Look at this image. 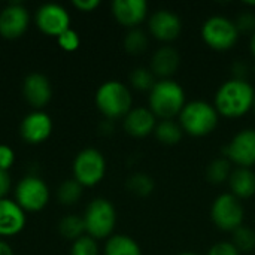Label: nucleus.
I'll list each match as a JSON object with an SVG mask.
<instances>
[{"label":"nucleus","instance_id":"1","mask_svg":"<svg viewBox=\"0 0 255 255\" xmlns=\"http://www.w3.org/2000/svg\"><path fill=\"white\" fill-rule=\"evenodd\" d=\"M255 90L247 79L232 78L220 85L215 93L214 106L217 112L227 118H239L254 106Z\"/></svg>","mask_w":255,"mask_h":255},{"label":"nucleus","instance_id":"2","mask_svg":"<svg viewBox=\"0 0 255 255\" xmlns=\"http://www.w3.org/2000/svg\"><path fill=\"white\" fill-rule=\"evenodd\" d=\"M185 105V91L173 79H157L148 96V108L160 120H173Z\"/></svg>","mask_w":255,"mask_h":255},{"label":"nucleus","instance_id":"3","mask_svg":"<svg viewBox=\"0 0 255 255\" xmlns=\"http://www.w3.org/2000/svg\"><path fill=\"white\" fill-rule=\"evenodd\" d=\"M218 121L220 114L217 112L215 106L205 100L188 102L178 115V123L182 127L184 133L194 137L211 134L217 128Z\"/></svg>","mask_w":255,"mask_h":255},{"label":"nucleus","instance_id":"4","mask_svg":"<svg viewBox=\"0 0 255 255\" xmlns=\"http://www.w3.org/2000/svg\"><path fill=\"white\" fill-rule=\"evenodd\" d=\"M133 105L128 87L120 81H106L96 91V106L108 120L124 118Z\"/></svg>","mask_w":255,"mask_h":255},{"label":"nucleus","instance_id":"5","mask_svg":"<svg viewBox=\"0 0 255 255\" xmlns=\"http://www.w3.org/2000/svg\"><path fill=\"white\" fill-rule=\"evenodd\" d=\"M82 218L85 224V233L90 238L96 241L109 239L117 224V211L112 202L97 197L88 203Z\"/></svg>","mask_w":255,"mask_h":255},{"label":"nucleus","instance_id":"6","mask_svg":"<svg viewBox=\"0 0 255 255\" xmlns=\"http://www.w3.org/2000/svg\"><path fill=\"white\" fill-rule=\"evenodd\" d=\"M200 34L209 48L215 51H229L236 45L241 33L235 21L230 18L223 15H212L203 22Z\"/></svg>","mask_w":255,"mask_h":255},{"label":"nucleus","instance_id":"7","mask_svg":"<svg viewBox=\"0 0 255 255\" xmlns=\"http://www.w3.org/2000/svg\"><path fill=\"white\" fill-rule=\"evenodd\" d=\"M211 218L220 230L233 233L236 229L244 226L245 209L238 197H235L232 193H224L214 200Z\"/></svg>","mask_w":255,"mask_h":255},{"label":"nucleus","instance_id":"8","mask_svg":"<svg viewBox=\"0 0 255 255\" xmlns=\"http://www.w3.org/2000/svg\"><path fill=\"white\" fill-rule=\"evenodd\" d=\"M106 173V160L103 154L96 148H85L75 157L73 161V179L82 187L97 185Z\"/></svg>","mask_w":255,"mask_h":255},{"label":"nucleus","instance_id":"9","mask_svg":"<svg viewBox=\"0 0 255 255\" xmlns=\"http://www.w3.org/2000/svg\"><path fill=\"white\" fill-rule=\"evenodd\" d=\"M49 200V188L43 179L37 176L22 178L15 190V202L25 212H39L42 211Z\"/></svg>","mask_w":255,"mask_h":255},{"label":"nucleus","instance_id":"10","mask_svg":"<svg viewBox=\"0 0 255 255\" xmlns=\"http://www.w3.org/2000/svg\"><path fill=\"white\" fill-rule=\"evenodd\" d=\"M224 157L238 167L251 169L255 166L254 128H244L238 131L224 148Z\"/></svg>","mask_w":255,"mask_h":255},{"label":"nucleus","instance_id":"11","mask_svg":"<svg viewBox=\"0 0 255 255\" xmlns=\"http://www.w3.org/2000/svg\"><path fill=\"white\" fill-rule=\"evenodd\" d=\"M149 34L157 40L169 43L179 37L182 33V21L179 15L170 9H158L148 19Z\"/></svg>","mask_w":255,"mask_h":255},{"label":"nucleus","instance_id":"12","mask_svg":"<svg viewBox=\"0 0 255 255\" xmlns=\"http://www.w3.org/2000/svg\"><path fill=\"white\" fill-rule=\"evenodd\" d=\"M36 24L39 30L48 36H60L70 27L69 12L57 3L42 4L36 12Z\"/></svg>","mask_w":255,"mask_h":255},{"label":"nucleus","instance_id":"13","mask_svg":"<svg viewBox=\"0 0 255 255\" xmlns=\"http://www.w3.org/2000/svg\"><path fill=\"white\" fill-rule=\"evenodd\" d=\"M30 24V13L21 3H10L0 12V36L4 39L21 37Z\"/></svg>","mask_w":255,"mask_h":255},{"label":"nucleus","instance_id":"14","mask_svg":"<svg viewBox=\"0 0 255 255\" xmlns=\"http://www.w3.org/2000/svg\"><path fill=\"white\" fill-rule=\"evenodd\" d=\"M51 131H52V121L49 115L42 111H34L28 114L22 120L21 127H19L21 137L25 142L33 143V145L42 143L43 140H46Z\"/></svg>","mask_w":255,"mask_h":255},{"label":"nucleus","instance_id":"15","mask_svg":"<svg viewBox=\"0 0 255 255\" xmlns=\"http://www.w3.org/2000/svg\"><path fill=\"white\" fill-rule=\"evenodd\" d=\"M22 94L28 105L36 109L46 106L52 97V88L49 79L42 73H30L22 82Z\"/></svg>","mask_w":255,"mask_h":255},{"label":"nucleus","instance_id":"16","mask_svg":"<svg viewBox=\"0 0 255 255\" xmlns=\"http://www.w3.org/2000/svg\"><path fill=\"white\" fill-rule=\"evenodd\" d=\"M111 9L114 18L127 28H136L148 15L145 0H115Z\"/></svg>","mask_w":255,"mask_h":255},{"label":"nucleus","instance_id":"17","mask_svg":"<svg viewBox=\"0 0 255 255\" xmlns=\"http://www.w3.org/2000/svg\"><path fill=\"white\" fill-rule=\"evenodd\" d=\"M157 123V117L149 111V108L143 106L131 108V111L123 118L124 130L133 137H146L154 133Z\"/></svg>","mask_w":255,"mask_h":255},{"label":"nucleus","instance_id":"18","mask_svg":"<svg viewBox=\"0 0 255 255\" xmlns=\"http://www.w3.org/2000/svg\"><path fill=\"white\" fill-rule=\"evenodd\" d=\"M179 64H181L179 52L173 46L164 45L152 54L149 69L154 73V76L158 79H172V76L179 69Z\"/></svg>","mask_w":255,"mask_h":255},{"label":"nucleus","instance_id":"19","mask_svg":"<svg viewBox=\"0 0 255 255\" xmlns=\"http://www.w3.org/2000/svg\"><path fill=\"white\" fill-rule=\"evenodd\" d=\"M25 226V212L15 200H0V236H15Z\"/></svg>","mask_w":255,"mask_h":255},{"label":"nucleus","instance_id":"20","mask_svg":"<svg viewBox=\"0 0 255 255\" xmlns=\"http://www.w3.org/2000/svg\"><path fill=\"white\" fill-rule=\"evenodd\" d=\"M230 193L239 200L250 199L255 194V173L251 169L236 167L229 178Z\"/></svg>","mask_w":255,"mask_h":255},{"label":"nucleus","instance_id":"21","mask_svg":"<svg viewBox=\"0 0 255 255\" xmlns=\"http://www.w3.org/2000/svg\"><path fill=\"white\" fill-rule=\"evenodd\" d=\"M105 255H142L139 244L127 235H112L105 244Z\"/></svg>","mask_w":255,"mask_h":255},{"label":"nucleus","instance_id":"22","mask_svg":"<svg viewBox=\"0 0 255 255\" xmlns=\"http://www.w3.org/2000/svg\"><path fill=\"white\" fill-rule=\"evenodd\" d=\"M155 139L163 145H176L184 136V130L178 121L173 120H160L154 128Z\"/></svg>","mask_w":255,"mask_h":255},{"label":"nucleus","instance_id":"23","mask_svg":"<svg viewBox=\"0 0 255 255\" xmlns=\"http://www.w3.org/2000/svg\"><path fill=\"white\" fill-rule=\"evenodd\" d=\"M232 163L226 157H218L212 160L206 167V179L211 184L220 185L224 182H229V178L232 175Z\"/></svg>","mask_w":255,"mask_h":255},{"label":"nucleus","instance_id":"24","mask_svg":"<svg viewBox=\"0 0 255 255\" xmlns=\"http://www.w3.org/2000/svg\"><path fill=\"white\" fill-rule=\"evenodd\" d=\"M58 232L64 239L75 242L76 239L82 238L85 233L84 218L79 215H67L58 224Z\"/></svg>","mask_w":255,"mask_h":255},{"label":"nucleus","instance_id":"25","mask_svg":"<svg viewBox=\"0 0 255 255\" xmlns=\"http://www.w3.org/2000/svg\"><path fill=\"white\" fill-rule=\"evenodd\" d=\"M148 45H149L148 33L139 27L130 28L124 37V49L131 55H139V54L145 52Z\"/></svg>","mask_w":255,"mask_h":255},{"label":"nucleus","instance_id":"26","mask_svg":"<svg viewBox=\"0 0 255 255\" xmlns=\"http://www.w3.org/2000/svg\"><path fill=\"white\" fill-rule=\"evenodd\" d=\"M154 188H155V182L146 173L137 172V173H133L127 179V190L131 194L137 196V197H148V196H151Z\"/></svg>","mask_w":255,"mask_h":255},{"label":"nucleus","instance_id":"27","mask_svg":"<svg viewBox=\"0 0 255 255\" xmlns=\"http://www.w3.org/2000/svg\"><path fill=\"white\" fill-rule=\"evenodd\" d=\"M82 185L76 179H67L64 181L58 190H57V199L61 205L70 206L75 205L82 197Z\"/></svg>","mask_w":255,"mask_h":255},{"label":"nucleus","instance_id":"28","mask_svg":"<svg viewBox=\"0 0 255 255\" xmlns=\"http://www.w3.org/2000/svg\"><path fill=\"white\" fill-rule=\"evenodd\" d=\"M232 244L236 247V250L242 254L251 253L255 250V232L248 226H241L233 232Z\"/></svg>","mask_w":255,"mask_h":255},{"label":"nucleus","instance_id":"29","mask_svg":"<svg viewBox=\"0 0 255 255\" xmlns=\"http://www.w3.org/2000/svg\"><path fill=\"white\" fill-rule=\"evenodd\" d=\"M155 82L157 78L148 67H136L130 73V84L139 91H151Z\"/></svg>","mask_w":255,"mask_h":255},{"label":"nucleus","instance_id":"30","mask_svg":"<svg viewBox=\"0 0 255 255\" xmlns=\"http://www.w3.org/2000/svg\"><path fill=\"white\" fill-rule=\"evenodd\" d=\"M70 255H99L97 241L90 238L88 235H84L72 244Z\"/></svg>","mask_w":255,"mask_h":255},{"label":"nucleus","instance_id":"31","mask_svg":"<svg viewBox=\"0 0 255 255\" xmlns=\"http://www.w3.org/2000/svg\"><path fill=\"white\" fill-rule=\"evenodd\" d=\"M79 42H81V40H79L78 33H76L75 30H72V28L66 30L63 34L58 36V45H60L64 51H75V49H78Z\"/></svg>","mask_w":255,"mask_h":255},{"label":"nucleus","instance_id":"32","mask_svg":"<svg viewBox=\"0 0 255 255\" xmlns=\"http://www.w3.org/2000/svg\"><path fill=\"white\" fill-rule=\"evenodd\" d=\"M239 33H250L253 34L255 31V13L253 12H242L236 21H235Z\"/></svg>","mask_w":255,"mask_h":255},{"label":"nucleus","instance_id":"33","mask_svg":"<svg viewBox=\"0 0 255 255\" xmlns=\"http://www.w3.org/2000/svg\"><path fill=\"white\" fill-rule=\"evenodd\" d=\"M206 255H241L232 242H218L212 245Z\"/></svg>","mask_w":255,"mask_h":255},{"label":"nucleus","instance_id":"34","mask_svg":"<svg viewBox=\"0 0 255 255\" xmlns=\"http://www.w3.org/2000/svg\"><path fill=\"white\" fill-rule=\"evenodd\" d=\"M15 161L13 149L7 145H0V170L7 172Z\"/></svg>","mask_w":255,"mask_h":255},{"label":"nucleus","instance_id":"35","mask_svg":"<svg viewBox=\"0 0 255 255\" xmlns=\"http://www.w3.org/2000/svg\"><path fill=\"white\" fill-rule=\"evenodd\" d=\"M72 4L82 12H91L100 4V1L99 0H73Z\"/></svg>","mask_w":255,"mask_h":255},{"label":"nucleus","instance_id":"36","mask_svg":"<svg viewBox=\"0 0 255 255\" xmlns=\"http://www.w3.org/2000/svg\"><path fill=\"white\" fill-rule=\"evenodd\" d=\"M10 190V176L7 172L0 170V200L6 197Z\"/></svg>","mask_w":255,"mask_h":255},{"label":"nucleus","instance_id":"37","mask_svg":"<svg viewBox=\"0 0 255 255\" xmlns=\"http://www.w3.org/2000/svg\"><path fill=\"white\" fill-rule=\"evenodd\" d=\"M0 255H13L12 248L6 242H3V241H0Z\"/></svg>","mask_w":255,"mask_h":255},{"label":"nucleus","instance_id":"38","mask_svg":"<svg viewBox=\"0 0 255 255\" xmlns=\"http://www.w3.org/2000/svg\"><path fill=\"white\" fill-rule=\"evenodd\" d=\"M250 51H251V54L255 57V31L251 34V37H250Z\"/></svg>","mask_w":255,"mask_h":255},{"label":"nucleus","instance_id":"39","mask_svg":"<svg viewBox=\"0 0 255 255\" xmlns=\"http://www.w3.org/2000/svg\"><path fill=\"white\" fill-rule=\"evenodd\" d=\"M245 4H248V6H255V1H245Z\"/></svg>","mask_w":255,"mask_h":255},{"label":"nucleus","instance_id":"40","mask_svg":"<svg viewBox=\"0 0 255 255\" xmlns=\"http://www.w3.org/2000/svg\"><path fill=\"white\" fill-rule=\"evenodd\" d=\"M178 255H196V254H193V253H182V254H178Z\"/></svg>","mask_w":255,"mask_h":255},{"label":"nucleus","instance_id":"41","mask_svg":"<svg viewBox=\"0 0 255 255\" xmlns=\"http://www.w3.org/2000/svg\"><path fill=\"white\" fill-rule=\"evenodd\" d=\"M253 109H254V112H255V99H254V106H253Z\"/></svg>","mask_w":255,"mask_h":255}]
</instances>
